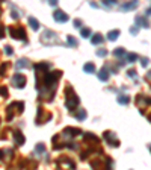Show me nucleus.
<instances>
[{
  "instance_id": "f257e3e1",
  "label": "nucleus",
  "mask_w": 151,
  "mask_h": 170,
  "mask_svg": "<svg viewBox=\"0 0 151 170\" xmlns=\"http://www.w3.org/2000/svg\"><path fill=\"white\" fill-rule=\"evenodd\" d=\"M50 62H41L35 64V78H37V90L41 100L51 102L56 94V84L61 79L62 73L59 70L56 72H47L50 68Z\"/></svg>"
},
{
  "instance_id": "f03ea898",
  "label": "nucleus",
  "mask_w": 151,
  "mask_h": 170,
  "mask_svg": "<svg viewBox=\"0 0 151 170\" xmlns=\"http://www.w3.org/2000/svg\"><path fill=\"white\" fill-rule=\"evenodd\" d=\"M77 105H79V96L76 94L74 88L71 85H67V88H65V106L70 111H74Z\"/></svg>"
},
{
  "instance_id": "7ed1b4c3",
  "label": "nucleus",
  "mask_w": 151,
  "mask_h": 170,
  "mask_svg": "<svg viewBox=\"0 0 151 170\" xmlns=\"http://www.w3.org/2000/svg\"><path fill=\"white\" fill-rule=\"evenodd\" d=\"M91 167L92 170H111L112 167V160L107 157H101V158H94L91 161Z\"/></svg>"
},
{
  "instance_id": "20e7f679",
  "label": "nucleus",
  "mask_w": 151,
  "mask_h": 170,
  "mask_svg": "<svg viewBox=\"0 0 151 170\" xmlns=\"http://www.w3.org/2000/svg\"><path fill=\"white\" fill-rule=\"evenodd\" d=\"M56 38H58L56 32H53V31H50V29H45V31L41 34L39 41H41V44H44V46H53L54 42H58Z\"/></svg>"
},
{
  "instance_id": "39448f33",
  "label": "nucleus",
  "mask_w": 151,
  "mask_h": 170,
  "mask_svg": "<svg viewBox=\"0 0 151 170\" xmlns=\"http://www.w3.org/2000/svg\"><path fill=\"white\" fill-rule=\"evenodd\" d=\"M8 32H9V35H11V38H14V40H21L23 42H26L27 40V37H26V31L21 28V26H18V28H14V26H9L8 28Z\"/></svg>"
},
{
  "instance_id": "423d86ee",
  "label": "nucleus",
  "mask_w": 151,
  "mask_h": 170,
  "mask_svg": "<svg viewBox=\"0 0 151 170\" xmlns=\"http://www.w3.org/2000/svg\"><path fill=\"white\" fill-rule=\"evenodd\" d=\"M11 82L12 85L15 87V88H24L26 87V82H27V79H26V76L24 75H21V73H15L14 76H12V79H11Z\"/></svg>"
},
{
  "instance_id": "0eeeda50",
  "label": "nucleus",
  "mask_w": 151,
  "mask_h": 170,
  "mask_svg": "<svg viewBox=\"0 0 151 170\" xmlns=\"http://www.w3.org/2000/svg\"><path fill=\"white\" fill-rule=\"evenodd\" d=\"M103 138H104L112 147H115V146L118 147V146H119V140L116 138V135H115L113 132H111V131H106V132L103 134Z\"/></svg>"
},
{
  "instance_id": "6e6552de",
  "label": "nucleus",
  "mask_w": 151,
  "mask_h": 170,
  "mask_svg": "<svg viewBox=\"0 0 151 170\" xmlns=\"http://www.w3.org/2000/svg\"><path fill=\"white\" fill-rule=\"evenodd\" d=\"M53 18H54V21H58V23H67L70 17H68L64 11L58 9V11H54V12H53Z\"/></svg>"
},
{
  "instance_id": "1a4fd4ad",
  "label": "nucleus",
  "mask_w": 151,
  "mask_h": 170,
  "mask_svg": "<svg viewBox=\"0 0 151 170\" xmlns=\"http://www.w3.org/2000/svg\"><path fill=\"white\" fill-rule=\"evenodd\" d=\"M136 103H138V106H141V108H145V106H148L151 105V97H147V96H139L138 94V97H136Z\"/></svg>"
},
{
  "instance_id": "9d476101",
  "label": "nucleus",
  "mask_w": 151,
  "mask_h": 170,
  "mask_svg": "<svg viewBox=\"0 0 151 170\" xmlns=\"http://www.w3.org/2000/svg\"><path fill=\"white\" fill-rule=\"evenodd\" d=\"M30 67V62L27 58H20L17 62H15V68L17 70H21V68H29Z\"/></svg>"
},
{
  "instance_id": "9b49d317",
  "label": "nucleus",
  "mask_w": 151,
  "mask_h": 170,
  "mask_svg": "<svg viewBox=\"0 0 151 170\" xmlns=\"http://www.w3.org/2000/svg\"><path fill=\"white\" fill-rule=\"evenodd\" d=\"M14 141H15V144H18V146L24 144V137H23L21 131H14Z\"/></svg>"
},
{
  "instance_id": "f8f14e48",
  "label": "nucleus",
  "mask_w": 151,
  "mask_h": 170,
  "mask_svg": "<svg viewBox=\"0 0 151 170\" xmlns=\"http://www.w3.org/2000/svg\"><path fill=\"white\" fill-rule=\"evenodd\" d=\"M98 79L103 81V82H107V81H109V72H107V67H104V68L100 70V73H98Z\"/></svg>"
},
{
  "instance_id": "ddd939ff",
  "label": "nucleus",
  "mask_w": 151,
  "mask_h": 170,
  "mask_svg": "<svg viewBox=\"0 0 151 170\" xmlns=\"http://www.w3.org/2000/svg\"><path fill=\"white\" fill-rule=\"evenodd\" d=\"M138 6V2L135 0V2H130V3H124V5H121V11H132V9H135Z\"/></svg>"
},
{
  "instance_id": "4468645a",
  "label": "nucleus",
  "mask_w": 151,
  "mask_h": 170,
  "mask_svg": "<svg viewBox=\"0 0 151 170\" xmlns=\"http://www.w3.org/2000/svg\"><path fill=\"white\" fill-rule=\"evenodd\" d=\"M136 23L141 24V26H144V28H148V26H150L147 17H142V15H138V17H136Z\"/></svg>"
},
{
  "instance_id": "2eb2a0df",
  "label": "nucleus",
  "mask_w": 151,
  "mask_h": 170,
  "mask_svg": "<svg viewBox=\"0 0 151 170\" xmlns=\"http://www.w3.org/2000/svg\"><path fill=\"white\" fill-rule=\"evenodd\" d=\"M27 21H29V24H30V28H32L33 31H38V29H39V21H38L35 17H29Z\"/></svg>"
},
{
  "instance_id": "dca6fc26",
  "label": "nucleus",
  "mask_w": 151,
  "mask_h": 170,
  "mask_svg": "<svg viewBox=\"0 0 151 170\" xmlns=\"http://www.w3.org/2000/svg\"><path fill=\"white\" fill-rule=\"evenodd\" d=\"M103 42V35L101 34H94L92 35V38H91V44H101Z\"/></svg>"
},
{
  "instance_id": "f3484780",
  "label": "nucleus",
  "mask_w": 151,
  "mask_h": 170,
  "mask_svg": "<svg viewBox=\"0 0 151 170\" xmlns=\"http://www.w3.org/2000/svg\"><path fill=\"white\" fill-rule=\"evenodd\" d=\"M125 55H127V52L122 47H118L113 50V56H116V58H125Z\"/></svg>"
},
{
  "instance_id": "a211bd4d",
  "label": "nucleus",
  "mask_w": 151,
  "mask_h": 170,
  "mask_svg": "<svg viewBox=\"0 0 151 170\" xmlns=\"http://www.w3.org/2000/svg\"><path fill=\"white\" fill-rule=\"evenodd\" d=\"M118 37H119V31H118V29L111 31V32L107 34V40H109V41H115V40H118Z\"/></svg>"
},
{
  "instance_id": "6ab92c4d",
  "label": "nucleus",
  "mask_w": 151,
  "mask_h": 170,
  "mask_svg": "<svg viewBox=\"0 0 151 170\" xmlns=\"http://www.w3.org/2000/svg\"><path fill=\"white\" fill-rule=\"evenodd\" d=\"M11 8H12V11H11V17H12L14 20H18V18L21 17V14H20V9H17L14 5H11Z\"/></svg>"
},
{
  "instance_id": "aec40b11",
  "label": "nucleus",
  "mask_w": 151,
  "mask_h": 170,
  "mask_svg": "<svg viewBox=\"0 0 151 170\" xmlns=\"http://www.w3.org/2000/svg\"><path fill=\"white\" fill-rule=\"evenodd\" d=\"M35 153L37 155H44L45 153V146L42 143H38L37 146H35Z\"/></svg>"
},
{
  "instance_id": "412c9836",
  "label": "nucleus",
  "mask_w": 151,
  "mask_h": 170,
  "mask_svg": "<svg viewBox=\"0 0 151 170\" xmlns=\"http://www.w3.org/2000/svg\"><path fill=\"white\" fill-rule=\"evenodd\" d=\"M83 70H85L86 73H94V72H95V65H94L92 62H86V64L83 65Z\"/></svg>"
},
{
  "instance_id": "4be33fe9",
  "label": "nucleus",
  "mask_w": 151,
  "mask_h": 170,
  "mask_svg": "<svg viewBox=\"0 0 151 170\" xmlns=\"http://www.w3.org/2000/svg\"><path fill=\"white\" fill-rule=\"evenodd\" d=\"M118 103H121V105H127L128 102H130V99H128V96H118Z\"/></svg>"
},
{
  "instance_id": "5701e85b",
  "label": "nucleus",
  "mask_w": 151,
  "mask_h": 170,
  "mask_svg": "<svg viewBox=\"0 0 151 170\" xmlns=\"http://www.w3.org/2000/svg\"><path fill=\"white\" fill-rule=\"evenodd\" d=\"M138 58H139V56H138V55H135V53H127V55H125L127 62H135Z\"/></svg>"
},
{
  "instance_id": "b1692460",
  "label": "nucleus",
  "mask_w": 151,
  "mask_h": 170,
  "mask_svg": "<svg viewBox=\"0 0 151 170\" xmlns=\"http://www.w3.org/2000/svg\"><path fill=\"white\" fill-rule=\"evenodd\" d=\"M76 119H77V120H85V119H86V111H85V109H80V111L76 114Z\"/></svg>"
},
{
  "instance_id": "393cba45",
  "label": "nucleus",
  "mask_w": 151,
  "mask_h": 170,
  "mask_svg": "<svg viewBox=\"0 0 151 170\" xmlns=\"http://www.w3.org/2000/svg\"><path fill=\"white\" fill-rule=\"evenodd\" d=\"M80 34H82V37H83V38L91 37V29H88V28H82V29H80Z\"/></svg>"
},
{
  "instance_id": "a878e982",
  "label": "nucleus",
  "mask_w": 151,
  "mask_h": 170,
  "mask_svg": "<svg viewBox=\"0 0 151 170\" xmlns=\"http://www.w3.org/2000/svg\"><path fill=\"white\" fill-rule=\"evenodd\" d=\"M97 56H100V58L107 56V50H106V49H98V50H97Z\"/></svg>"
},
{
  "instance_id": "bb28decb",
  "label": "nucleus",
  "mask_w": 151,
  "mask_h": 170,
  "mask_svg": "<svg viewBox=\"0 0 151 170\" xmlns=\"http://www.w3.org/2000/svg\"><path fill=\"white\" fill-rule=\"evenodd\" d=\"M67 42H68L70 46H73V47H74L76 44H77L76 38H74V37H71V35H68V37H67Z\"/></svg>"
},
{
  "instance_id": "cd10ccee",
  "label": "nucleus",
  "mask_w": 151,
  "mask_h": 170,
  "mask_svg": "<svg viewBox=\"0 0 151 170\" xmlns=\"http://www.w3.org/2000/svg\"><path fill=\"white\" fill-rule=\"evenodd\" d=\"M5 53H6L8 56H11V55L14 53V50H12V47H11V46H6V47H5Z\"/></svg>"
},
{
  "instance_id": "c85d7f7f",
  "label": "nucleus",
  "mask_w": 151,
  "mask_h": 170,
  "mask_svg": "<svg viewBox=\"0 0 151 170\" xmlns=\"http://www.w3.org/2000/svg\"><path fill=\"white\" fill-rule=\"evenodd\" d=\"M103 5H104V6H112V5H116V2H115V0H104Z\"/></svg>"
},
{
  "instance_id": "c756f323",
  "label": "nucleus",
  "mask_w": 151,
  "mask_h": 170,
  "mask_svg": "<svg viewBox=\"0 0 151 170\" xmlns=\"http://www.w3.org/2000/svg\"><path fill=\"white\" fill-rule=\"evenodd\" d=\"M148 58H141V64H142V67H147L148 65Z\"/></svg>"
},
{
  "instance_id": "7c9ffc66",
  "label": "nucleus",
  "mask_w": 151,
  "mask_h": 170,
  "mask_svg": "<svg viewBox=\"0 0 151 170\" xmlns=\"http://www.w3.org/2000/svg\"><path fill=\"white\" fill-rule=\"evenodd\" d=\"M74 28L76 29H82V21L80 20H74Z\"/></svg>"
},
{
  "instance_id": "2f4dec72",
  "label": "nucleus",
  "mask_w": 151,
  "mask_h": 170,
  "mask_svg": "<svg viewBox=\"0 0 151 170\" xmlns=\"http://www.w3.org/2000/svg\"><path fill=\"white\" fill-rule=\"evenodd\" d=\"M127 75H128L130 78H135V76H136V72L132 68V70H128V72H127Z\"/></svg>"
},
{
  "instance_id": "473e14b6",
  "label": "nucleus",
  "mask_w": 151,
  "mask_h": 170,
  "mask_svg": "<svg viewBox=\"0 0 151 170\" xmlns=\"http://www.w3.org/2000/svg\"><path fill=\"white\" fill-rule=\"evenodd\" d=\"M0 94L6 97V96H8V90H5V88H0Z\"/></svg>"
},
{
  "instance_id": "72a5a7b5",
  "label": "nucleus",
  "mask_w": 151,
  "mask_h": 170,
  "mask_svg": "<svg viewBox=\"0 0 151 170\" xmlns=\"http://www.w3.org/2000/svg\"><path fill=\"white\" fill-rule=\"evenodd\" d=\"M5 155H6V150H2V149H0V160H3Z\"/></svg>"
},
{
  "instance_id": "f704fd0d",
  "label": "nucleus",
  "mask_w": 151,
  "mask_h": 170,
  "mask_svg": "<svg viewBox=\"0 0 151 170\" xmlns=\"http://www.w3.org/2000/svg\"><path fill=\"white\" fill-rule=\"evenodd\" d=\"M48 3H50V6H54V8L58 6V2H54V0H51V2H48Z\"/></svg>"
},
{
  "instance_id": "c9c22d12",
  "label": "nucleus",
  "mask_w": 151,
  "mask_h": 170,
  "mask_svg": "<svg viewBox=\"0 0 151 170\" xmlns=\"http://www.w3.org/2000/svg\"><path fill=\"white\" fill-rule=\"evenodd\" d=\"M130 32H132L133 35H135V34H138V28H132V29H130Z\"/></svg>"
},
{
  "instance_id": "e433bc0d",
  "label": "nucleus",
  "mask_w": 151,
  "mask_h": 170,
  "mask_svg": "<svg viewBox=\"0 0 151 170\" xmlns=\"http://www.w3.org/2000/svg\"><path fill=\"white\" fill-rule=\"evenodd\" d=\"M3 32H5V28H3V26H0V38L3 37Z\"/></svg>"
},
{
  "instance_id": "4c0bfd02",
  "label": "nucleus",
  "mask_w": 151,
  "mask_h": 170,
  "mask_svg": "<svg viewBox=\"0 0 151 170\" xmlns=\"http://www.w3.org/2000/svg\"><path fill=\"white\" fill-rule=\"evenodd\" d=\"M147 15H151V6L148 8V9H147Z\"/></svg>"
},
{
  "instance_id": "58836bf2",
  "label": "nucleus",
  "mask_w": 151,
  "mask_h": 170,
  "mask_svg": "<svg viewBox=\"0 0 151 170\" xmlns=\"http://www.w3.org/2000/svg\"><path fill=\"white\" fill-rule=\"evenodd\" d=\"M150 122H151V117H150Z\"/></svg>"
},
{
  "instance_id": "ea45409f",
  "label": "nucleus",
  "mask_w": 151,
  "mask_h": 170,
  "mask_svg": "<svg viewBox=\"0 0 151 170\" xmlns=\"http://www.w3.org/2000/svg\"><path fill=\"white\" fill-rule=\"evenodd\" d=\"M150 152H151V147H150Z\"/></svg>"
}]
</instances>
